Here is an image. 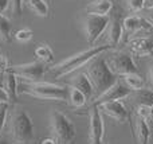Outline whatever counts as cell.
Masks as SVG:
<instances>
[{
  "label": "cell",
  "mask_w": 153,
  "mask_h": 144,
  "mask_svg": "<svg viewBox=\"0 0 153 144\" xmlns=\"http://www.w3.org/2000/svg\"><path fill=\"white\" fill-rule=\"evenodd\" d=\"M51 131L59 144H71L75 137V127L65 113L53 110L50 115Z\"/></svg>",
  "instance_id": "cell-5"
},
{
  "label": "cell",
  "mask_w": 153,
  "mask_h": 144,
  "mask_svg": "<svg viewBox=\"0 0 153 144\" xmlns=\"http://www.w3.org/2000/svg\"><path fill=\"white\" fill-rule=\"evenodd\" d=\"M34 123L28 112L22 108L13 110L11 116V131L18 143H30L34 139Z\"/></svg>",
  "instance_id": "cell-4"
},
{
  "label": "cell",
  "mask_w": 153,
  "mask_h": 144,
  "mask_svg": "<svg viewBox=\"0 0 153 144\" xmlns=\"http://www.w3.org/2000/svg\"><path fill=\"white\" fill-rule=\"evenodd\" d=\"M149 75H151V80H152V82H153V65H152V67H151V72H149Z\"/></svg>",
  "instance_id": "cell-35"
},
{
  "label": "cell",
  "mask_w": 153,
  "mask_h": 144,
  "mask_svg": "<svg viewBox=\"0 0 153 144\" xmlns=\"http://www.w3.org/2000/svg\"><path fill=\"white\" fill-rule=\"evenodd\" d=\"M122 19L121 13L116 12L113 16H110V22H109V45L116 47L120 43L122 35H124V26H122Z\"/></svg>",
  "instance_id": "cell-12"
},
{
  "label": "cell",
  "mask_w": 153,
  "mask_h": 144,
  "mask_svg": "<svg viewBox=\"0 0 153 144\" xmlns=\"http://www.w3.org/2000/svg\"><path fill=\"white\" fill-rule=\"evenodd\" d=\"M121 78L125 82V85L129 89H132L133 92L138 90V89H143L144 86H145V81H144V78L141 77L138 73H132V74L122 75Z\"/></svg>",
  "instance_id": "cell-21"
},
{
  "label": "cell",
  "mask_w": 153,
  "mask_h": 144,
  "mask_svg": "<svg viewBox=\"0 0 153 144\" xmlns=\"http://www.w3.org/2000/svg\"><path fill=\"white\" fill-rule=\"evenodd\" d=\"M69 101H70V104H71L73 107L81 108V107H83V105L86 104L87 97L85 96L81 90H78L76 88L70 86L69 88Z\"/></svg>",
  "instance_id": "cell-22"
},
{
  "label": "cell",
  "mask_w": 153,
  "mask_h": 144,
  "mask_svg": "<svg viewBox=\"0 0 153 144\" xmlns=\"http://www.w3.org/2000/svg\"><path fill=\"white\" fill-rule=\"evenodd\" d=\"M10 4H11V0H0V15H3L8 10Z\"/></svg>",
  "instance_id": "cell-31"
},
{
  "label": "cell",
  "mask_w": 153,
  "mask_h": 144,
  "mask_svg": "<svg viewBox=\"0 0 153 144\" xmlns=\"http://www.w3.org/2000/svg\"><path fill=\"white\" fill-rule=\"evenodd\" d=\"M90 144H102L103 132H105V125H103V119L101 109L97 104H93L90 108Z\"/></svg>",
  "instance_id": "cell-9"
},
{
  "label": "cell",
  "mask_w": 153,
  "mask_h": 144,
  "mask_svg": "<svg viewBox=\"0 0 153 144\" xmlns=\"http://www.w3.org/2000/svg\"><path fill=\"white\" fill-rule=\"evenodd\" d=\"M32 35L34 34H32V31L30 28H22V30H19V31H16L15 39L18 40V42L24 43V42H28L32 38Z\"/></svg>",
  "instance_id": "cell-26"
},
{
  "label": "cell",
  "mask_w": 153,
  "mask_h": 144,
  "mask_svg": "<svg viewBox=\"0 0 153 144\" xmlns=\"http://www.w3.org/2000/svg\"><path fill=\"white\" fill-rule=\"evenodd\" d=\"M136 134H137V139L140 144H148L149 143V137H151V129L149 125L145 120L137 117L136 120Z\"/></svg>",
  "instance_id": "cell-20"
},
{
  "label": "cell",
  "mask_w": 153,
  "mask_h": 144,
  "mask_svg": "<svg viewBox=\"0 0 153 144\" xmlns=\"http://www.w3.org/2000/svg\"><path fill=\"white\" fill-rule=\"evenodd\" d=\"M0 102H10V97H8L7 92L4 90V88L0 86Z\"/></svg>",
  "instance_id": "cell-32"
},
{
  "label": "cell",
  "mask_w": 153,
  "mask_h": 144,
  "mask_svg": "<svg viewBox=\"0 0 153 144\" xmlns=\"http://www.w3.org/2000/svg\"><path fill=\"white\" fill-rule=\"evenodd\" d=\"M111 10H113L111 0H94L86 7V12L93 15H109Z\"/></svg>",
  "instance_id": "cell-17"
},
{
  "label": "cell",
  "mask_w": 153,
  "mask_h": 144,
  "mask_svg": "<svg viewBox=\"0 0 153 144\" xmlns=\"http://www.w3.org/2000/svg\"><path fill=\"white\" fill-rule=\"evenodd\" d=\"M7 113H8V102H0V131H1L5 125Z\"/></svg>",
  "instance_id": "cell-28"
},
{
  "label": "cell",
  "mask_w": 153,
  "mask_h": 144,
  "mask_svg": "<svg viewBox=\"0 0 153 144\" xmlns=\"http://www.w3.org/2000/svg\"><path fill=\"white\" fill-rule=\"evenodd\" d=\"M137 116L143 120L148 121L152 119L153 116V110L151 107H146V105H137Z\"/></svg>",
  "instance_id": "cell-25"
},
{
  "label": "cell",
  "mask_w": 153,
  "mask_h": 144,
  "mask_svg": "<svg viewBox=\"0 0 153 144\" xmlns=\"http://www.w3.org/2000/svg\"><path fill=\"white\" fill-rule=\"evenodd\" d=\"M24 92L30 96L42 100H56V101H69V88L56 85L46 81L26 82Z\"/></svg>",
  "instance_id": "cell-3"
},
{
  "label": "cell",
  "mask_w": 153,
  "mask_h": 144,
  "mask_svg": "<svg viewBox=\"0 0 153 144\" xmlns=\"http://www.w3.org/2000/svg\"><path fill=\"white\" fill-rule=\"evenodd\" d=\"M0 38L4 42H10L12 39V24L4 15H0Z\"/></svg>",
  "instance_id": "cell-23"
},
{
  "label": "cell",
  "mask_w": 153,
  "mask_h": 144,
  "mask_svg": "<svg viewBox=\"0 0 153 144\" xmlns=\"http://www.w3.org/2000/svg\"><path fill=\"white\" fill-rule=\"evenodd\" d=\"M70 86L81 90L82 93L87 97V100L94 96V86H93L87 73H79V74L74 75V77L71 78V81H70Z\"/></svg>",
  "instance_id": "cell-15"
},
{
  "label": "cell",
  "mask_w": 153,
  "mask_h": 144,
  "mask_svg": "<svg viewBox=\"0 0 153 144\" xmlns=\"http://www.w3.org/2000/svg\"><path fill=\"white\" fill-rule=\"evenodd\" d=\"M122 26H124V32L128 35H133L136 32L141 31V30H152L153 26L149 23L146 19L141 18L137 15H130L126 16L122 22Z\"/></svg>",
  "instance_id": "cell-13"
},
{
  "label": "cell",
  "mask_w": 153,
  "mask_h": 144,
  "mask_svg": "<svg viewBox=\"0 0 153 144\" xmlns=\"http://www.w3.org/2000/svg\"><path fill=\"white\" fill-rule=\"evenodd\" d=\"M10 69V62H8L7 57L0 55V73H5Z\"/></svg>",
  "instance_id": "cell-30"
},
{
  "label": "cell",
  "mask_w": 153,
  "mask_h": 144,
  "mask_svg": "<svg viewBox=\"0 0 153 144\" xmlns=\"http://www.w3.org/2000/svg\"><path fill=\"white\" fill-rule=\"evenodd\" d=\"M23 3L28 5L30 10H32L40 18H47L48 16L50 7H48L46 0H23Z\"/></svg>",
  "instance_id": "cell-18"
},
{
  "label": "cell",
  "mask_w": 153,
  "mask_h": 144,
  "mask_svg": "<svg viewBox=\"0 0 153 144\" xmlns=\"http://www.w3.org/2000/svg\"><path fill=\"white\" fill-rule=\"evenodd\" d=\"M11 4H12L13 13L22 15V11H23V0H11Z\"/></svg>",
  "instance_id": "cell-29"
},
{
  "label": "cell",
  "mask_w": 153,
  "mask_h": 144,
  "mask_svg": "<svg viewBox=\"0 0 153 144\" xmlns=\"http://www.w3.org/2000/svg\"><path fill=\"white\" fill-rule=\"evenodd\" d=\"M100 109L111 119L120 121V123H125L128 119V110L125 104L121 100H114V101H106L102 104H98Z\"/></svg>",
  "instance_id": "cell-11"
},
{
  "label": "cell",
  "mask_w": 153,
  "mask_h": 144,
  "mask_svg": "<svg viewBox=\"0 0 153 144\" xmlns=\"http://www.w3.org/2000/svg\"><path fill=\"white\" fill-rule=\"evenodd\" d=\"M128 4L133 12H140L146 7V0H128Z\"/></svg>",
  "instance_id": "cell-27"
},
{
  "label": "cell",
  "mask_w": 153,
  "mask_h": 144,
  "mask_svg": "<svg viewBox=\"0 0 153 144\" xmlns=\"http://www.w3.org/2000/svg\"><path fill=\"white\" fill-rule=\"evenodd\" d=\"M106 61H108V65L111 69V72L114 74L120 75V77L126 74H132V73H137V66H136L132 55L128 53H124V51L114 53Z\"/></svg>",
  "instance_id": "cell-8"
},
{
  "label": "cell",
  "mask_w": 153,
  "mask_h": 144,
  "mask_svg": "<svg viewBox=\"0 0 153 144\" xmlns=\"http://www.w3.org/2000/svg\"><path fill=\"white\" fill-rule=\"evenodd\" d=\"M4 90L7 92L10 101H15L18 98V75L12 69H8L4 74Z\"/></svg>",
  "instance_id": "cell-16"
},
{
  "label": "cell",
  "mask_w": 153,
  "mask_h": 144,
  "mask_svg": "<svg viewBox=\"0 0 153 144\" xmlns=\"http://www.w3.org/2000/svg\"><path fill=\"white\" fill-rule=\"evenodd\" d=\"M145 19L153 26V5L148 8V11H146V18H145Z\"/></svg>",
  "instance_id": "cell-33"
},
{
  "label": "cell",
  "mask_w": 153,
  "mask_h": 144,
  "mask_svg": "<svg viewBox=\"0 0 153 144\" xmlns=\"http://www.w3.org/2000/svg\"><path fill=\"white\" fill-rule=\"evenodd\" d=\"M87 75L94 86V96L97 98L102 93H105L109 88L114 85L118 80V75L114 74L109 67L108 61L102 54L97 55L89 62L87 67Z\"/></svg>",
  "instance_id": "cell-1"
},
{
  "label": "cell",
  "mask_w": 153,
  "mask_h": 144,
  "mask_svg": "<svg viewBox=\"0 0 153 144\" xmlns=\"http://www.w3.org/2000/svg\"><path fill=\"white\" fill-rule=\"evenodd\" d=\"M35 55H36V58L39 59V61L45 62V63H50L54 59V53L48 45L38 46L36 50H35Z\"/></svg>",
  "instance_id": "cell-24"
},
{
  "label": "cell",
  "mask_w": 153,
  "mask_h": 144,
  "mask_svg": "<svg viewBox=\"0 0 153 144\" xmlns=\"http://www.w3.org/2000/svg\"><path fill=\"white\" fill-rule=\"evenodd\" d=\"M40 144H58V142L55 140V137H46L40 142Z\"/></svg>",
  "instance_id": "cell-34"
},
{
  "label": "cell",
  "mask_w": 153,
  "mask_h": 144,
  "mask_svg": "<svg viewBox=\"0 0 153 144\" xmlns=\"http://www.w3.org/2000/svg\"><path fill=\"white\" fill-rule=\"evenodd\" d=\"M133 100L137 102V105H146L153 108V90L152 89H138L133 92Z\"/></svg>",
  "instance_id": "cell-19"
},
{
  "label": "cell",
  "mask_w": 153,
  "mask_h": 144,
  "mask_svg": "<svg viewBox=\"0 0 153 144\" xmlns=\"http://www.w3.org/2000/svg\"><path fill=\"white\" fill-rule=\"evenodd\" d=\"M0 144H10L7 142V140H4V139H0Z\"/></svg>",
  "instance_id": "cell-36"
},
{
  "label": "cell",
  "mask_w": 153,
  "mask_h": 144,
  "mask_svg": "<svg viewBox=\"0 0 153 144\" xmlns=\"http://www.w3.org/2000/svg\"><path fill=\"white\" fill-rule=\"evenodd\" d=\"M110 16L109 15H93L87 13L85 18V34L89 45H94V42L102 35V32L109 27Z\"/></svg>",
  "instance_id": "cell-6"
},
{
  "label": "cell",
  "mask_w": 153,
  "mask_h": 144,
  "mask_svg": "<svg viewBox=\"0 0 153 144\" xmlns=\"http://www.w3.org/2000/svg\"><path fill=\"white\" fill-rule=\"evenodd\" d=\"M111 48H113L111 45L93 46V47L87 48V50L81 51V53H76V54H74V55L69 57L67 59H65V61L59 62L58 65H55V66L51 69V72H53V74L55 75V78L65 77V75H67V74H70V73L78 70L79 67L87 65L93 58H95L97 55L106 53V51L111 50Z\"/></svg>",
  "instance_id": "cell-2"
},
{
  "label": "cell",
  "mask_w": 153,
  "mask_h": 144,
  "mask_svg": "<svg viewBox=\"0 0 153 144\" xmlns=\"http://www.w3.org/2000/svg\"><path fill=\"white\" fill-rule=\"evenodd\" d=\"M12 70L19 78L24 80L26 82H36V81H42V78L45 77L46 63L38 59L28 63L16 65L12 67Z\"/></svg>",
  "instance_id": "cell-7"
},
{
  "label": "cell",
  "mask_w": 153,
  "mask_h": 144,
  "mask_svg": "<svg viewBox=\"0 0 153 144\" xmlns=\"http://www.w3.org/2000/svg\"><path fill=\"white\" fill-rule=\"evenodd\" d=\"M146 3H149V7H152L153 5V0H146Z\"/></svg>",
  "instance_id": "cell-37"
},
{
  "label": "cell",
  "mask_w": 153,
  "mask_h": 144,
  "mask_svg": "<svg viewBox=\"0 0 153 144\" xmlns=\"http://www.w3.org/2000/svg\"><path fill=\"white\" fill-rule=\"evenodd\" d=\"M132 89H129L126 85H125L124 81L117 80V82L114 84L111 88H109L105 93H102L101 96H98L95 98L94 104H102V102L106 101H114V100H122L125 97L130 96L132 94Z\"/></svg>",
  "instance_id": "cell-10"
},
{
  "label": "cell",
  "mask_w": 153,
  "mask_h": 144,
  "mask_svg": "<svg viewBox=\"0 0 153 144\" xmlns=\"http://www.w3.org/2000/svg\"><path fill=\"white\" fill-rule=\"evenodd\" d=\"M129 48L137 55L153 54V35L134 38L129 42Z\"/></svg>",
  "instance_id": "cell-14"
}]
</instances>
